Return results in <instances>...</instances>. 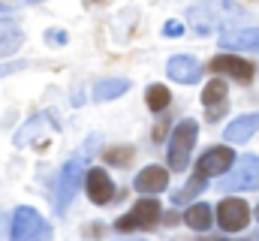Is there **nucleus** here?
<instances>
[{"label":"nucleus","instance_id":"1","mask_svg":"<svg viewBox=\"0 0 259 241\" xmlns=\"http://www.w3.org/2000/svg\"><path fill=\"white\" fill-rule=\"evenodd\" d=\"M91 154H94V145L81 148L78 154H72L64 166H61V172H58V196H55V208L58 211H66L69 202L75 199V193L81 187V172L88 169V157Z\"/></svg>","mask_w":259,"mask_h":241},{"label":"nucleus","instance_id":"2","mask_svg":"<svg viewBox=\"0 0 259 241\" xmlns=\"http://www.w3.org/2000/svg\"><path fill=\"white\" fill-rule=\"evenodd\" d=\"M229 15L244 18V9H238V6H232L226 0H202L190 9V21H193L196 33H208L217 24H229Z\"/></svg>","mask_w":259,"mask_h":241},{"label":"nucleus","instance_id":"3","mask_svg":"<svg viewBox=\"0 0 259 241\" xmlns=\"http://www.w3.org/2000/svg\"><path fill=\"white\" fill-rule=\"evenodd\" d=\"M9 241H52V226H49V220H46L39 211L21 205V208H15V214H12Z\"/></svg>","mask_w":259,"mask_h":241},{"label":"nucleus","instance_id":"4","mask_svg":"<svg viewBox=\"0 0 259 241\" xmlns=\"http://www.w3.org/2000/svg\"><path fill=\"white\" fill-rule=\"evenodd\" d=\"M196 133H199V124L196 120H178L175 133H172V142H169V166L175 172H181L190 160V151L196 145Z\"/></svg>","mask_w":259,"mask_h":241},{"label":"nucleus","instance_id":"5","mask_svg":"<svg viewBox=\"0 0 259 241\" xmlns=\"http://www.w3.org/2000/svg\"><path fill=\"white\" fill-rule=\"evenodd\" d=\"M160 217H163L160 202H157V199H142V202H136V205H133V211H130V214H124L115 226H118V232L151 229V226H157V223H160Z\"/></svg>","mask_w":259,"mask_h":241},{"label":"nucleus","instance_id":"6","mask_svg":"<svg viewBox=\"0 0 259 241\" xmlns=\"http://www.w3.org/2000/svg\"><path fill=\"white\" fill-rule=\"evenodd\" d=\"M232 166L235 169L220 178V187L223 190H256L259 187V157L247 154V157H241Z\"/></svg>","mask_w":259,"mask_h":241},{"label":"nucleus","instance_id":"7","mask_svg":"<svg viewBox=\"0 0 259 241\" xmlns=\"http://www.w3.org/2000/svg\"><path fill=\"white\" fill-rule=\"evenodd\" d=\"M217 220L226 232H241L250 223V208L241 199H223L217 205Z\"/></svg>","mask_w":259,"mask_h":241},{"label":"nucleus","instance_id":"8","mask_svg":"<svg viewBox=\"0 0 259 241\" xmlns=\"http://www.w3.org/2000/svg\"><path fill=\"white\" fill-rule=\"evenodd\" d=\"M232 163H235L232 148H211L199 157L196 172L205 175V178H214V175H226V169H232Z\"/></svg>","mask_w":259,"mask_h":241},{"label":"nucleus","instance_id":"9","mask_svg":"<svg viewBox=\"0 0 259 241\" xmlns=\"http://www.w3.org/2000/svg\"><path fill=\"white\" fill-rule=\"evenodd\" d=\"M211 69L214 72H226V75H232L238 82H250L253 78V63L244 58H235V55H217L211 60Z\"/></svg>","mask_w":259,"mask_h":241},{"label":"nucleus","instance_id":"10","mask_svg":"<svg viewBox=\"0 0 259 241\" xmlns=\"http://www.w3.org/2000/svg\"><path fill=\"white\" fill-rule=\"evenodd\" d=\"M166 72H169V78H175V82H181V85H196V82L202 78L199 60L187 58V55H178V58L169 60V63H166Z\"/></svg>","mask_w":259,"mask_h":241},{"label":"nucleus","instance_id":"11","mask_svg":"<svg viewBox=\"0 0 259 241\" xmlns=\"http://www.w3.org/2000/svg\"><path fill=\"white\" fill-rule=\"evenodd\" d=\"M88 196L94 205H106L115 196V184L106 175V169H88Z\"/></svg>","mask_w":259,"mask_h":241},{"label":"nucleus","instance_id":"12","mask_svg":"<svg viewBox=\"0 0 259 241\" xmlns=\"http://www.w3.org/2000/svg\"><path fill=\"white\" fill-rule=\"evenodd\" d=\"M202 103H205V109H208V120L220 118V115L226 112V82H220V78L208 82L205 91H202Z\"/></svg>","mask_w":259,"mask_h":241},{"label":"nucleus","instance_id":"13","mask_svg":"<svg viewBox=\"0 0 259 241\" xmlns=\"http://www.w3.org/2000/svg\"><path fill=\"white\" fill-rule=\"evenodd\" d=\"M169 184V172L163 166H148L136 175V190L139 193H163Z\"/></svg>","mask_w":259,"mask_h":241},{"label":"nucleus","instance_id":"14","mask_svg":"<svg viewBox=\"0 0 259 241\" xmlns=\"http://www.w3.org/2000/svg\"><path fill=\"white\" fill-rule=\"evenodd\" d=\"M223 49H250L259 52V27H244V30H226L220 36Z\"/></svg>","mask_w":259,"mask_h":241},{"label":"nucleus","instance_id":"15","mask_svg":"<svg viewBox=\"0 0 259 241\" xmlns=\"http://www.w3.org/2000/svg\"><path fill=\"white\" fill-rule=\"evenodd\" d=\"M253 133H259V112L241 115V118L226 124V142H247Z\"/></svg>","mask_w":259,"mask_h":241},{"label":"nucleus","instance_id":"16","mask_svg":"<svg viewBox=\"0 0 259 241\" xmlns=\"http://www.w3.org/2000/svg\"><path fill=\"white\" fill-rule=\"evenodd\" d=\"M21 46H24V33H21V27L12 24V21H0V58L15 55Z\"/></svg>","mask_w":259,"mask_h":241},{"label":"nucleus","instance_id":"17","mask_svg":"<svg viewBox=\"0 0 259 241\" xmlns=\"http://www.w3.org/2000/svg\"><path fill=\"white\" fill-rule=\"evenodd\" d=\"M127 88H130L127 78H103V82H97V88H94V100H97V103L115 100V97L127 94Z\"/></svg>","mask_w":259,"mask_h":241},{"label":"nucleus","instance_id":"18","mask_svg":"<svg viewBox=\"0 0 259 241\" xmlns=\"http://www.w3.org/2000/svg\"><path fill=\"white\" fill-rule=\"evenodd\" d=\"M184 223L190 226V229H196V232H205L214 220H211V208L205 205V202H196V205H190L187 208V214H184Z\"/></svg>","mask_w":259,"mask_h":241},{"label":"nucleus","instance_id":"19","mask_svg":"<svg viewBox=\"0 0 259 241\" xmlns=\"http://www.w3.org/2000/svg\"><path fill=\"white\" fill-rule=\"evenodd\" d=\"M145 97H148V106H151L154 112H163V109L169 106V100H172V97H169V88H166V85H151Z\"/></svg>","mask_w":259,"mask_h":241},{"label":"nucleus","instance_id":"20","mask_svg":"<svg viewBox=\"0 0 259 241\" xmlns=\"http://www.w3.org/2000/svg\"><path fill=\"white\" fill-rule=\"evenodd\" d=\"M130 160H133V148H130V145L109 148V151H106V163H112V166H127Z\"/></svg>","mask_w":259,"mask_h":241},{"label":"nucleus","instance_id":"21","mask_svg":"<svg viewBox=\"0 0 259 241\" xmlns=\"http://www.w3.org/2000/svg\"><path fill=\"white\" fill-rule=\"evenodd\" d=\"M205 181H208L205 175H199V172H196L193 181H190V184H187V187H184L181 193H175V202H187V199H193L196 193H199V190L205 187Z\"/></svg>","mask_w":259,"mask_h":241},{"label":"nucleus","instance_id":"22","mask_svg":"<svg viewBox=\"0 0 259 241\" xmlns=\"http://www.w3.org/2000/svg\"><path fill=\"white\" fill-rule=\"evenodd\" d=\"M163 33H166V36H181V33H184V24H181V21H166Z\"/></svg>","mask_w":259,"mask_h":241},{"label":"nucleus","instance_id":"23","mask_svg":"<svg viewBox=\"0 0 259 241\" xmlns=\"http://www.w3.org/2000/svg\"><path fill=\"white\" fill-rule=\"evenodd\" d=\"M46 39H49V43H66V33H61V30H49Z\"/></svg>","mask_w":259,"mask_h":241},{"label":"nucleus","instance_id":"24","mask_svg":"<svg viewBox=\"0 0 259 241\" xmlns=\"http://www.w3.org/2000/svg\"><path fill=\"white\" fill-rule=\"evenodd\" d=\"M217 241H232V238H217Z\"/></svg>","mask_w":259,"mask_h":241},{"label":"nucleus","instance_id":"25","mask_svg":"<svg viewBox=\"0 0 259 241\" xmlns=\"http://www.w3.org/2000/svg\"><path fill=\"white\" fill-rule=\"evenodd\" d=\"M256 217H259V208H256Z\"/></svg>","mask_w":259,"mask_h":241}]
</instances>
